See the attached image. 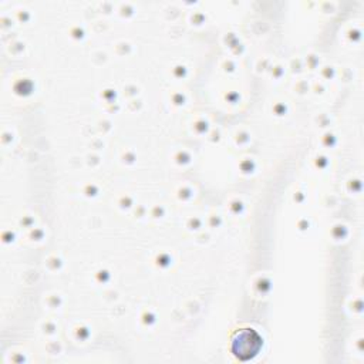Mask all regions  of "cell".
<instances>
[{"label": "cell", "instance_id": "cell-1", "mask_svg": "<svg viewBox=\"0 0 364 364\" xmlns=\"http://www.w3.org/2000/svg\"><path fill=\"white\" fill-rule=\"evenodd\" d=\"M262 346V338L253 330H242L232 341V351L240 360H249L255 357Z\"/></svg>", "mask_w": 364, "mask_h": 364}]
</instances>
